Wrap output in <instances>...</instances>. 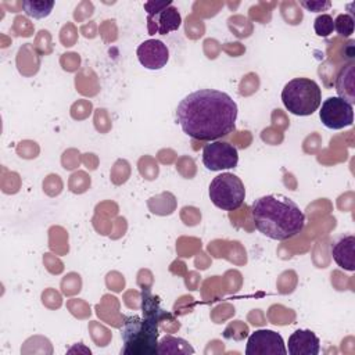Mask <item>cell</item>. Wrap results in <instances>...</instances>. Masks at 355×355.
Segmentation results:
<instances>
[{"label": "cell", "instance_id": "1", "mask_svg": "<svg viewBox=\"0 0 355 355\" xmlns=\"http://www.w3.org/2000/svg\"><path fill=\"white\" fill-rule=\"evenodd\" d=\"M237 104L225 92L200 89L180 100L176 119L182 130L201 141H214L236 129Z\"/></svg>", "mask_w": 355, "mask_h": 355}, {"label": "cell", "instance_id": "2", "mask_svg": "<svg viewBox=\"0 0 355 355\" xmlns=\"http://www.w3.org/2000/svg\"><path fill=\"white\" fill-rule=\"evenodd\" d=\"M251 216L255 227L266 237L277 241L297 236L305 225L301 208L283 194H268L251 204Z\"/></svg>", "mask_w": 355, "mask_h": 355}, {"label": "cell", "instance_id": "3", "mask_svg": "<svg viewBox=\"0 0 355 355\" xmlns=\"http://www.w3.org/2000/svg\"><path fill=\"white\" fill-rule=\"evenodd\" d=\"M154 297L147 291H143V312L144 316H128L121 329L122 338V355H154L158 354V323L161 319V309L151 312L154 305Z\"/></svg>", "mask_w": 355, "mask_h": 355}, {"label": "cell", "instance_id": "4", "mask_svg": "<svg viewBox=\"0 0 355 355\" xmlns=\"http://www.w3.org/2000/svg\"><path fill=\"white\" fill-rule=\"evenodd\" d=\"M282 101L293 115L308 116L320 107L322 90L313 79L294 78L284 85Z\"/></svg>", "mask_w": 355, "mask_h": 355}, {"label": "cell", "instance_id": "5", "mask_svg": "<svg viewBox=\"0 0 355 355\" xmlns=\"http://www.w3.org/2000/svg\"><path fill=\"white\" fill-rule=\"evenodd\" d=\"M209 200L222 211L239 209L245 198V189L241 179L230 172L215 176L209 184Z\"/></svg>", "mask_w": 355, "mask_h": 355}, {"label": "cell", "instance_id": "6", "mask_svg": "<svg viewBox=\"0 0 355 355\" xmlns=\"http://www.w3.org/2000/svg\"><path fill=\"white\" fill-rule=\"evenodd\" d=\"M144 10L147 11V29L148 35H168L182 24V17L179 10L168 1H147L144 3Z\"/></svg>", "mask_w": 355, "mask_h": 355}, {"label": "cell", "instance_id": "7", "mask_svg": "<svg viewBox=\"0 0 355 355\" xmlns=\"http://www.w3.org/2000/svg\"><path fill=\"white\" fill-rule=\"evenodd\" d=\"M319 118L322 123L333 130L351 126L354 122V107L340 97H327L320 107Z\"/></svg>", "mask_w": 355, "mask_h": 355}, {"label": "cell", "instance_id": "8", "mask_svg": "<svg viewBox=\"0 0 355 355\" xmlns=\"http://www.w3.org/2000/svg\"><path fill=\"white\" fill-rule=\"evenodd\" d=\"M237 148L226 141H211L202 148V164L209 171H223L237 166Z\"/></svg>", "mask_w": 355, "mask_h": 355}, {"label": "cell", "instance_id": "9", "mask_svg": "<svg viewBox=\"0 0 355 355\" xmlns=\"http://www.w3.org/2000/svg\"><path fill=\"white\" fill-rule=\"evenodd\" d=\"M287 354L283 337L269 329H259L250 334L245 347V355H276Z\"/></svg>", "mask_w": 355, "mask_h": 355}, {"label": "cell", "instance_id": "10", "mask_svg": "<svg viewBox=\"0 0 355 355\" xmlns=\"http://www.w3.org/2000/svg\"><path fill=\"white\" fill-rule=\"evenodd\" d=\"M139 62L147 69H161L169 60V50L166 44L158 39H148L139 44L136 50Z\"/></svg>", "mask_w": 355, "mask_h": 355}, {"label": "cell", "instance_id": "11", "mask_svg": "<svg viewBox=\"0 0 355 355\" xmlns=\"http://www.w3.org/2000/svg\"><path fill=\"white\" fill-rule=\"evenodd\" d=\"M320 351V341L318 336L308 329H298L287 343V354L290 355H318Z\"/></svg>", "mask_w": 355, "mask_h": 355}, {"label": "cell", "instance_id": "12", "mask_svg": "<svg viewBox=\"0 0 355 355\" xmlns=\"http://www.w3.org/2000/svg\"><path fill=\"white\" fill-rule=\"evenodd\" d=\"M331 255L334 262L344 270H355V236L345 234L336 240L331 245Z\"/></svg>", "mask_w": 355, "mask_h": 355}, {"label": "cell", "instance_id": "13", "mask_svg": "<svg viewBox=\"0 0 355 355\" xmlns=\"http://www.w3.org/2000/svg\"><path fill=\"white\" fill-rule=\"evenodd\" d=\"M354 79H355V64L348 62L345 64L336 79V90L338 93L337 97L345 100L349 104H354L355 101V94H354Z\"/></svg>", "mask_w": 355, "mask_h": 355}, {"label": "cell", "instance_id": "14", "mask_svg": "<svg viewBox=\"0 0 355 355\" xmlns=\"http://www.w3.org/2000/svg\"><path fill=\"white\" fill-rule=\"evenodd\" d=\"M158 354H194V349L183 338L165 336L158 343Z\"/></svg>", "mask_w": 355, "mask_h": 355}, {"label": "cell", "instance_id": "15", "mask_svg": "<svg viewBox=\"0 0 355 355\" xmlns=\"http://www.w3.org/2000/svg\"><path fill=\"white\" fill-rule=\"evenodd\" d=\"M54 1L51 0H24L22 8L28 17L35 19H42L50 15L54 8Z\"/></svg>", "mask_w": 355, "mask_h": 355}, {"label": "cell", "instance_id": "16", "mask_svg": "<svg viewBox=\"0 0 355 355\" xmlns=\"http://www.w3.org/2000/svg\"><path fill=\"white\" fill-rule=\"evenodd\" d=\"M313 29L315 33L320 37H327L333 33L334 31V19L330 14H320L315 18L313 22Z\"/></svg>", "mask_w": 355, "mask_h": 355}, {"label": "cell", "instance_id": "17", "mask_svg": "<svg viewBox=\"0 0 355 355\" xmlns=\"http://www.w3.org/2000/svg\"><path fill=\"white\" fill-rule=\"evenodd\" d=\"M334 31L344 37L354 33V18L349 14H338L334 19Z\"/></svg>", "mask_w": 355, "mask_h": 355}, {"label": "cell", "instance_id": "18", "mask_svg": "<svg viewBox=\"0 0 355 355\" xmlns=\"http://www.w3.org/2000/svg\"><path fill=\"white\" fill-rule=\"evenodd\" d=\"M300 6L312 12L326 11L331 7V1L329 0H311V1H300Z\"/></svg>", "mask_w": 355, "mask_h": 355}]
</instances>
